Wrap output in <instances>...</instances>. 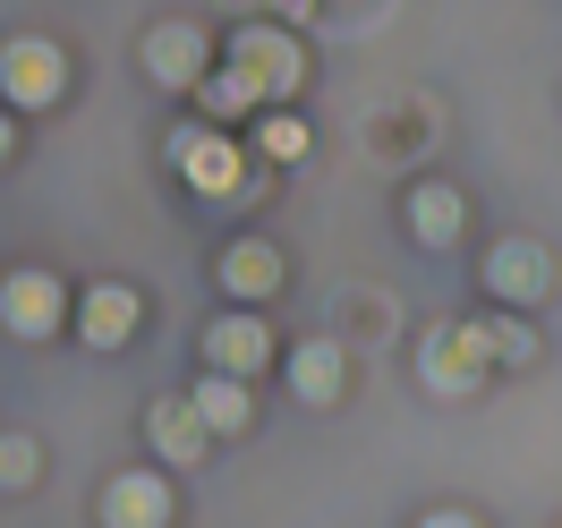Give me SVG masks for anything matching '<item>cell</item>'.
I'll return each mask as SVG.
<instances>
[{"label":"cell","mask_w":562,"mask_h":528,"mask_svg":"<svg viewBox=\"0 0 562 528\" xmlns=\"http://www.w3.org/2000/svg\"><path fill=\"white\" fill-rule=\"evenodd\" d=\"M231 69H239L256 94H290V86L307 77V52L290 35H273V26H247V35L231 43Z\"/></svg>","instance_id":"cell-1"},{"label":"cell","mask_w":562,"mask_h":528,"mask_svg":"<svg viewBox=\"0 0 562 528\" xmlns=\"http://www.w3.org/2000/svg\"><path fill=\"white\" fill-rule=\"evenodd\" d=\"M486 358H494V333H486V324H443V333L426 341L418 367H426V384H435V392H469Z\"/></svg>","instance_id":"cell-2"},{"label":"cell","mask_w":562,"mask_h":528,"mask_svg":"<svg viewBox=\"0 0 562 528\" xmlns=\"http://www.w3.org/2000/svg\"><path fill=\"white\" fill-rule=\"evenodd\" d=\"M0 316H9V333H26V341L60 333V282L52 273H9L0 282Z\"/></svg>","instance_id":"cell-3"},{"label":"cell","mask_w":562,"mask_h":528,"mask_svg":"<svg viewBox=\"0 0 562 528\" xmlns=\"http://www.w3.org/2000/svg\"><path fill=\"white\" fill-rule=\"evenodd\" d=\"M171 162L196 179L205 196H239V179H247V162H239V145H231V137H179Z\"/></svg>","instance_id":"cell-4"},{"label":"cell","mask_w":562,"mask_h":528,"mask_svg":"<svg viewBox=\"0 0 562 528\" xmlns=\"http://www.w3.org/2000/svg\"><path fill=\"white\" fill-rule=\"evenodd\" d=\"M0 86H9L18 103H52V94H60V52L43 35L9 43V52H0Z\"/></svg>","instance_id":"cell-5"},{"label":"cell","mask_w":562,"mask_h":528,"mask_svg":"<svg viewBox=\"0 0 562 528\" xmlns=\"http://www.w3.org/2000/svg\"><path fill=\"white\" fill-rule=\"evenodd\" d=\"M205 358H213V375H256V367L273 358V333H265L256 316H222L205 333Z\"/></svg>","instance_id":"cell-6"},{"label":"cell","mask_w":562,"mask_h":528,"mask_svg":"<svg viewBox=\"0 0 562 528\" xmlns=\"http://www.w3.org/2000/svg\"><path fill=\"white\" fill-rule=\"evenodd\" d=\"M145 69L162 77V86H196L205 77V35L196 26H154L145 35Z\"/></svg>","instance_id":"cell-7"},{"label":"cell","mask_w":562,"mask_h":528,"mask_svg":"<svg viewBox=\"0 0 562 528\" xmlns=\"http://www.w3.org/2000/svg\"><path fill=\"white\" fill-rule=\"evenodd\" d=\"M486 282L503 290V299H537V290L554 282V265H546V247H537V239H503L486 256Z\"/></svg>","instance_id":"cell-8"},{"label":"cell","mask_w":562,"mask_h":528,"mask_svg":"<svg viewBox=\"0 0 562 528\" xmlns=\"http://www.w3.org/2000/svg\"><path fill=\"white\" fill-rule=\"evenodd\" d=\"M103 520H111V528H162V520H171L162 478H120V486L103 494Z\"/></svg>","instance_id":"cell-9"},{"label":"cell","mask_w":562,"mask_h":528,"mask_svg":"<svg viewBox=\"0 0 562 528\" xmlns=\"http://www.w3.org/2000/svg\"><path fill=\"white\" fill-rule=\"evenodd\" d=\"M128 333H137V290H120V282L86 290V341H94V350H120Z\"/></svg>","instance_id":"cell-10"},{"label":"cell","mask_w":562,"mask_h":528,"mask_svg":"<svg viewBox=\"0 0 562 528\" xmlns=\"http://www.w3.org/2000/svg\"><path fill=\"white\" fill-rule=\"evenodd\" d=\"M222 282L239 290V299H265V290L281 282V256H273L265 239H239L231 256H222Z\"/></svg>","instance_id":"cell-11"},{"label":"cell","mask_w":562,"mask_h":528,"mask_svg":"<svg viewBox=\"0 0 562 528\" xmlns=\"http://www.w3.org/2000/svg\"><path fill=\"white\" fill-rule=\"evenodd\" d=\"M409 231H418L426 247H452V239H460V196H452V188H435V179H426L418 196H409Z\"/></svg>","instance_id":"cell-12"},{"label":"cell","mask_w":562,"mask_h":528,"mask_svg":"<svg viewBox=\"0 0 562 528\" xmlns=\"http://www.w3.org/2000/svg\"><path fill=\"white\" fill-rule=\"evenodd\" d=\"M290 384H299V401H333V392H341V350H333V341H307V350L290 358Z\"/></svg>","instance_id":"cell-13"},{"label":"cell","mask_w":562,"mask_h":528,"mask_svg":"<svg viewBox=\"0 0 562 528\" xmlns=\"http://www.w3.org/2000/svg\"><path fill=\"white\" fill-rule=\"evenodd\" d=\"M196 418L222 426V435H231V426H247V392H239V375H213V384L196 392Z\"/></svg>","instance_id":"cell-14"},{"label":"cell","mask_w":562,"mask_h":528,"mask_svg":"<svg viewBox=\"0 0 562 528\" xmlns=\"http://www.w3.org/2000/svg\"><path fill=\"white\" fill-rule=\"evenodd\" d=\"M196 94H205V111H213V120H231V111L265 103V94H256V86H247L239 69H213V77H196Z\"/></svg>","instance_id":"cell-15"},{"label":"cell","mask_w":562,"mask_h":528,"mask_svg":"<svg viewBox=\"0 0 562 528\" xmlns=\"http://www.w3.org/2000/svg\"><path fill=\"white\" fill-rule=\"evenodd\" d=\"M154 435H162V452H171V460H196L205 418H196V409H154Z\"/></svg>","instance_id":"cell-16"},{"label":"cell","mask_w":562,"mask_h":528,"mask_svg":"<svg viewBox=\"0 0 562 528\" xmlns=\"http://www.w3.org/2000/svg\"><path fill=\"white\" fill-rule=\"evenodd\" d=\"M265 154H273V162H299V154H307V120H265Z\"/></svg>","instance_id":"cell-17"},{"label":"cell","mask_w":562,"mask_h":528,"mask_svg":"<svg viewBox=\"0 0 562 528\" xmlns=\"http://www.w3.org/2000/svg\"><path fill=\"white\" fill-rule=\"evenodd\" d=\"M35 478V443L26 435H0V486H26Z\"/></svg>","instance_id":"cell-18"},{"label":"cell","mask_w":562,"mask_h":528,"mask_svg":"<svg viewBox=\"0 0 562 528\" xmlns=\"http://www.w3.org/2000/svg\"><path fill=\"white\" fill-rule=\"evenodd\" d=\"M426 528H477V520H460V512H435V520H426Z\"/></svg>","instance_id":"cell-19"},{"label":"cell","mask_w":562,"mask_h":528,"mask_svg":"<svg viewBox=\"0 0 562 528\" xmlns=\"http://www.w3.org/2000/svg\"><path fill=\"white\" fill-rule=\"evenodd\" d=\"M0 154H9V120H0Z\"/></svg>","instance_id":"cell-20"}]
</instances>
